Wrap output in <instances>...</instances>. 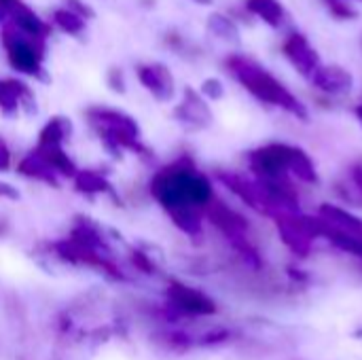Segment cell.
<instances>
[{
	"label": "cell",
	"mask_w": 362,
	"mask_h": 360,
	"mask_svg": "<svg viewBox=\"0 0 362 360\" xmlns=\"http://www.w3.org/2000/svg\"><path fill=\"white\" fill-rule=\"evenodd\" d=\"M136 74H138V81L142 83V87L157 102H170L174 98V76L165 64H159V62L142 64V66H138Z\"/></svg>",
	"instance_id": "8992f818"
},
{
	"label": "cell",
	"mask_w": 362,
	"mask_h": 360,
	"mask_svg": "<svg viewBox=\"0 0 362 360\" xmlns=\"http://www.w3.org/2000/svg\"><path fill=\"white\" fill-rule=\"evenodd\" d=\"M199 2H208V0H199Z\"/></svg>",
	"instance_id": "d6986e66"
},
{
	"label": "cell",
	"mask_w": 362,
	"mask_h": 360,
	"mask_svg": "<svg viewBox=\"0 0 362 360\" xmlns=\"http://www.w3.org/2000/svg\"><path fill=\"white\" fill-rule=\"evenodd\" d=\"M4 19H6V17H4V11H2V6H0V21L4 23Z\"/></svg>",
	"instance_id": "ac0fdd59"
},
{
	"label": "cell",
	"mask_w": 362,
	"mask_h": 360,
	"mask_svg": "<svg viewBox=\"0 0 362 360\" xmlns=\"http://www.w3.org/2000/svg\"><path fill=\"white\" fill-rule=\"evenodd\" d=\"M51 21L55 28H59L64 34L68 36H81L87 28V19L83 15H78L76 11H72L70 6H59L53 11Z\"/></svg>",
	"instance_id": "7c38bea8"
},
{
	"label": "cell",
	"mask_w": 362,
	"mask_h": 360,
	"mask_svg": "<svg viewBox=\"0 0 362 360\" xmlns=\"http://www.w3.org/2000/svg\"><path fill=\"white\" fill-rule=\"evenodd\" d=\"M106 81H108V87L115 93H125V76H123V70L121 68H110Z\"/></svg>",
	"instance_id": "4fadbf2b"
},
{
	"label": "cell",
	"mask_w": 362,
	"mask_h": 360,
	"mask_svg": "<svg viewBox=\"0 0 362 360\" xmlns=\"http://www.w3.org/2000/svg\"><path fill=\"white\" fill-rule=\"evenodd\" d=\"M17 174L30 180L42 182L51 189H59V176L36 151H30L25 157H21V161L17 163Z\"/></svg>",
	"instance_id": "ba28073f"
},
{
	"label": "cell",
	"mask_w": 362,
	"mask_h": 360,
	"mask_svg": "<svg viewBox=\"0 0 362 360\" xmlns=\"http://www.w3.org/2000/svg\"><path fill=\"white\" fill-rule=\"evenodd\" d=\"M53 170L57 176H64V178H74V174L78 172L76 163L70 159V155L66 153L64 146H36L34 149Z\"/></svg>",
	"instance_id": "8fae6325"
},
{
	"label": "cell",
	"mask_w": 362,
	"mask_h": 360,
	"mask_svg": "<svg viewBox=\"0 0 362 360\" xmlns=\"http://www.w3.org/2000/svg\"><path fill=\"white\" fill-rule=\"evenodd\" d=\"M174 117H176L182 125L199 129V127L208 125V121H210V110H208V106L204 104V100H202L193 89H187V91H185V100L174 108Z\"/></svg>",
	"instance_id": "52a82bcc"
},
{
	"label": "cell",
	"mask_w": 362,
	"mask_h": 360,
	"mask_svg": "<svg viewBox=\"0 0 362 360\" xmlns=\"http://www.w3.org/2000/svg\"><path fill=\"white\" fill-rule=\"evenodd\" d=\"M218 87H221V85H218L216 81H206V83H204V91L210 93L212 98H218V95L223 93V89H218Z\"/></svg>",
	"instance_id": "e0dca14e"
},
{
	"label": "cell",
	"mask_w": 362,
	"mask_h": 360,
	"mask_svg": "<svg viewBox=\"0 0 362 360\" xmlns=\"http://www.w3.org/2000/svg\"><path fill=\"white\" fill-rule=\"evenodd\" d=\"M11 163H13L11 149H8V144L0 138V172H8V170H11Z\"/></svg>",
	"instance_id": "5bb4252c"
},
{
	"label": "cell",
	"mask_w": 362,
	"mask_h": 360,
	"mask_svg": "<svg viewBox=\"0 0 362 360\" xmlns=\"http://www.w3.org/2000/svg\"><path fill=\"white\" fill-rule=\"evenodd\" d=\"M148 191L185 231L197 229V210L208 206L212 199L210 180L195 170L187 157L157 170L148 182Z\"/></svg>",
	"instance_id": "6da1fadb"
},
{
	"label": "cell",
	"mask_w": 362,
	"mask_h": 360,
	"mask_svg": "<svg viewBox=\"0 0 362 360\" xmlns=\"http://www.w3.org/2000/svg\"><path fill=\"white\" fill-rule=\"evenodd\" d=\"M2 47L6 53V62L13 70H17L23 76H32L36 81H49L47 70H45L47 40L34 38V36L17 30L13 23L4 21Z\"/></svg>",
	"instance_id": "3957f363"
},
{
	"label": "cell",
	"mask_w": 362,
	"mask_h": 360,
	"mask_svg": "<svg viewBox=\"0 0 362 360\" xmlns=\"http://www.w3.org/2000/svg\"><path fill=\"white\" fill-rule=\"evenodd\" d=\"M70 134H72L70 119H66V117H51L42 125V129L38 134L36 146H64V142L70 138Z\"/></svg>",
	"instance_id": "30bf717a"
},
{
	"label": "cell",
	"mask_w": 362,
	"mask_h": 360,
	"mask_svg": "<svg viewBox=\"0 0 362 360\" xmlns=\"http://www.w3.org/2000/svg\"><path fill=\"white\" fill-rule=\"evenodd\" d=\"M66 6H70L72 11H76L78 15H83L85 19H91L95 13H93V8H89L87 4H83L81 0H66Z\"/></svg>",
	"instance_id": "9a60e30c"
},
{
	"label": "cell",
	"mask_w": 362,
	"mask_h": 360,
	"mask_svg": "<svg viewBox=\"0 0 362 360\" xmlns=\"http://www.w3.org/2000/svg\"><path fill=\"white\" fill-rule=\"evenodd\" d=\"M0 199H11V202H15V199H19V191H17L13 185L0 180Z\"/></svg>",
	"instance_id": "2e32d148"
},
{
	"label": "cell",
	"mask_w": 362,
	"mask_h": 360,
	"mask_svg": "<svg viewBox=\"0 0 362 360\" xmlns=\"http://www.w3.org/2000/svg\"><path fill=\"white\" fill-rule=\"evenodd\" d=\"M0 112L8 119L19 112H36L34 91L19 79H0Z\"/></svg>",
	"instance_id": "5b68a950"
},
{
	"label": "cell",
	"mask_w": 362,
	"mask_h": 360,
	"mask_svg": "<svg viewBox=\"0 0 362 360\" xmlns=\"http://www.w3.org/2000/svg\"><path fill=\"white\" fill-rule=\"evenodd\" d=\"M85 117L110 155L121 157V153H134L146 161L153 157L151 149L142 142V129L138 121L127 112L106 106H91L85 110Z\"/></svg>",
	"instance_id": "7a4b0ae2"
},
{
	"label": "cell",
	"mask_w": 362,
	"mask_h": 360,
	"mask_svg": "<svg viewBox=\"0 0 362 360\" xmlns=\"http://www.w3.org/2000/svg\"><path fill=\"white\" fill-rule=\"evenodd\" d=\"M0 6L4 11V21L13 23L17 30L34 36V38H40V40H47L51 36V23L45 21L34 8H30L23 0H0Z\"/></svg>",
	"instance_id": "277c9868"
},
{
	"label": "cell",
	"mask_w": 362,
	"mask_h": 360,
	"mask_svg": "<svg viewBox=\"0 0 362 360\" xmlns=\"http://www.w3.org/2000/svg\"><path fill=\"white\" fill-rule=\"evenodd\" d=\"M76 193L85 195V197H95V195H108L119 199L112 182L98 170H78L72 178Z\"/></svg>",
	"instance_id": "9c48e42d"
}]
</instances>
